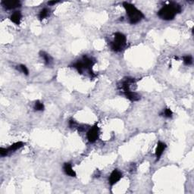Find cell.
Returning <instances> with one entry per match:
<instances>
[{"label": "cell", "instance_id": "obj_1", "mask_svg": "<svg viewBox=\"0 0 194 194\" xmlns=\"http://www.w3.org/2000/svg\"><path fill=\"white\" fill-rule=\"evenodd\" d=\"M181 12V7L177 3H169L161 8L158 12V17L165 21H171L175 17L177 14Z\"/></svg>", "mask_w": 194, "mask_h": 194}, {"label": "cell", "instance_id": "obj_2", "mask_svg": "<svg viewBox=\"0 0 194 194\" xmlns=\"http://www.w3.org/2000/svg\"><path fill=\"white\" fill-rule=\"evenodd\" d=\"M123 7L126 10L127 16H128L129 21L130 24H136L141 21L144 18V14L140 12L139 9H137L135 6L131 3H129L127 2H123Z\"/></svg>", "mask_w": 194, "mask_h": 194}, {"label": "cell", "instance_id": "obj_3", "mask_svg": "<svg viewBox=\"0 0 194 194\" xmlns=\"http://www.w3.org/2000/svg\"><path fill=\"white\" fill-rule=\"evenodd\" d=\"M114 40L111 42L110 46H111V50L116 52L122 51L124 48L125 47L126 43H127V39H126L125 35L123 34L120 32H117L114 34Z\"/></svg>", "mask_w": 194, "mask_h": 194}, {"label": "cell", "instance_id": "obj_4", "mask_svg": "<svg viewBox=\"0 0 194 194\" xmlns=\"http://www.w3.org/2000/svg\"><path fill=\"white\" fill-rule=\"evenodd\" d=\"M99 136V128L97 124L92 127L87 134V140L91 143H95L98 140Z\"/></svg>", "mask_w": 194, "mask_h": 194}, {"label": "cell", "instance_id": "obj_5", "mask_svg": "<svg viewBox=\"0 0 194 194\" xmlns=\"http://www.w3.org/2000/svg\"><path fill=\"white\" fill-rule=\"evenodd\" d=\"M122 178V173L119 170L114 169L113 170L112 172L111 173L109 178V183L111 186L114 185L115 184H117L121 179Z\"/></svg>", "mask_w": 194, "mask_h": 194}, {"label": "cell", "instance_id": "obj_6", "mask_svg": "<svg viewBox=\"0 0 194 194\" xmlns=\"http://www.w3.org/2000/svg\"><path fill=\"white\" fill-rule=\"evenodd\" d=\"M2 5L7 10H12L21 6V2L19 1H2Z\"/></svg>", "mask_w": 194, "mask_h": 194}, {"label": "cell", "instance_id": "obj_7", "mask_svg": "<svg viewBox=\"0 0 194 194\" xmlns=\"http://www.w3.org/2000/svg\"><path fill=\"white\" fill-rule=\"evenodd\" d=\"M166 147H167V146H166L165 143L161 141L158 142V143H157V146H156V153H155L156 159L158 160L160 158H161V156H162L163 153H164V151L165 150Z\"/></svg>", "mask_w": 194, "mask_h": 194}, {"label": "cell", "instance_id": "obj_8", "mask_svg": "<svg viewBox=\"0 0 194 194\" xmlns=\"http://www.w3.org/2000/svg\"><path fill=\"white\" fill-rule=\"evenodd\" d=\"M124 94L126 98L128 99L131 102L138 101V100H140V96L138 94V93L131 91L130 90H128V91L124 92Z\"/></svg>", "mask_w": 194, "mask_h": 194}, {"label": "cell", "instance_id": "obj_9", "mask_svg": "<svg viewBox=\"0 0 194 194\" xmlns=\"http://www.w3.org/2000/svg\"><path fill=\"white\" fill-rule=\"evenodd\" d=\"M63 171H64V174L70 176V177H76V173L72 169V166L71 163L66 162L64 163L63 165Z\"/></svg>", "mask_w": 194, "mask_h": 194}, {"label": "cell", "instance_id": "obj_10", "mask_svg": "<svg viewBox=\"0 0 194 194\" xmlns=\"http://www.w3.org/2000/svg\"><path fill=\"white\" fill-rule=\"evenodd\" d=\"M21 13L20 12H14L12 15L10 16V20L12 21L14 24L16 25H19L21 23Z\"/></svg>", "mask_w": 194, "mask_h": 194}, {"label": "cell", "instance_id": "obj_11", "mask_svg": "<svg viewBox=\"0 0 194 194\" xmlns=\"http://www.w3.org/2000/svg\"><path fill=\"white\" fill-rule=\"evenodd\" d=\"M24 145H25V143L21 141L16 142V143H13L12 145H11L9 147H8L7 149H8V151H9V153H13V152H15L16 150L22 148Z\"/></svg>", "mask_w": 194, "mask_h": 194}, {"label": "cell", "instance_id": "obj_12", "mask_svg": "<svg viewBox=\"0 0 194 194\" xmlns=\"http://www.w3.org/2000/svg\"><path fill=\"white\" fill-rule=\"evenodd\" d=\"M40 56L43 58V60H44L45 64H46V65L49 66L52 64V57L48 54V53H46V52L44 51H41L40 52Z\"/></svg>", "mask_w": 194, "mask_h": 194}, {"label": "cell", "instance_id": "obj_13", "mask_svg": "<svg viewBox=\"0 0 194 194\" xmlns=\"http://www.w3.org/2000/svg\"><path fill=\"white\" fill-rule=\"evenodd\" d=\"M49 9H46V8H45V9H43L41 11H40V13H39V18H40V20H43V19L46 18V17H48L49 15Z\"/></svg>", "mask_w": 194, "mask_h": 194}, {"label": "cell", "instance_id": "obj_14", "mask_svg": "<svg viewBox=\"0 0 194 194\" xmlns=\"http://www.w3.org/2000/svg\"><path fill=\"white\" fill-rule=\"evenodd\" d=\"M33 109H35V111H42L44 110V105H43V103H42V102L37 100V101L35 102L34 107H33Z\"/></svg>", "mask_w": 194, "mask_h": 194}, {"label": "cell", "instance_id": "obj_15", "mask_svg": "<svg viewBox=\"0 0 194 194\" xmlns=\"http://www.w3.org/2000/svg\"><path fill=\"white\" fill-rule=\"evenodd\" d=\"M183 61L186 65H190L193 64V57L191 56H185L183 57Z\"/></svg>", "mask_w": 194, "mask_h": 194}, {"label": "cell", "instance_id": "obj_16", "mask_svg": "<svg viewBox=\"0 0 194 194\" xmlns=\"http://www.w3.org/2000/svg\"><path fill=\"white\" fill-rule=\"evenodd\" d=\"M17 67H18L17 69H19V71H20L21 72H22L24 74H25V75H28L29 71L25 65H24V64H20V65L17 66Z\"/></svg>", "mask_w": 194, "mask_h": 194}, {"label": "cell", "instance_id": "obj_17", "mask_svg": "<svg viewBox=\"0 0 194 194\" xmlns=\"http://www.w3.org/2000/svg\"><path fill=\"white\" fill-rule=\"evenodd\" d=\"M163 115L165 116V118H170L172 117L173 115V112L172 111H171L170 109H165L163 111V113H162Z\"/></svg>", "mask_w": 194, "mask_h": 194}, {"label": "cell", "instance_id": "obj_18", "mask_svg": "<svg viewBox=\"0 0 194 194\" xmlns=\"http://www.w3.org/2000/svg\"><path fill=\"white\" fill-rule=\"evenodd\" d=\"M68 124H69V127H70L71 128H78V127H79V124H77V123L76 122L74 119H70V120H69Z\"/></svg>", "mask_w": 194, "mask_h": 194}, {"label": "cell", "instance_id": "obj_19", "mask_svg": "<svg viewBox=\"0 0 194 194\" xmlns=\"http://www.w3.org/2000/svg\"><path fill=\"white\" fill-rule=\"evenodd\" d=\"M9 151H8L7 148H2V147L1 149H0V155H1V156H2V157H4V156H6L9 155Z\"/></svg>", "mask_w": 194, "mask_h": 194}, {"label": "cell", "instance_id": "obj_20", "mask_svg": "<svg viewBox=\"0 0 194 194\" xmlns=\"http://www.w3.org/2000/svg\"><path fill=\"white\" fill-rule=\"evenodd\" d=\"M59 2V1H52V2H49L48 4L49 5V6H52V5H56V3Z\"/></svg>", "mask_w": 194, "mask_h": 194}]
</instances>
